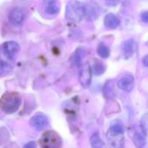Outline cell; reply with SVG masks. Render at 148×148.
Returning a JSON list of instances; mask_svg holds the SVG:
<instances>
[{"instance_id":"obj_10","label":"cell","mask_w":148,"mask_h":148,"mask_svg":"<svg viewBox=\"0 0 148 148\" xmlns=\"http://www.w3.org/2000/svg\"><path fill=\"white\" fill-rule=\"evenodd\" d=\"M118 86L119 87V89L130 92L132 91L133 87H134V78L132 75H127L125 76L123 78H121L119 82H118Z\"/></svg>"},{"instance_id":"obj_8","label":"cell","mask_w":148,"mask_h":148,"mask_svg":"<svg viewBox=\"0 0 148 148\" xmlns=\"http://www.w3.org/2000/svg\"><path fill=\"white\" fill-rule=\"evenodd\" d=\"M92 67L90 66V64H85V66L81 69L80 72H79V83L81 84V86L85 88H87L90 86L91 82H92Z\"/></svg>"},{"instance_id":"obj_18","label":"cell","mask_w":148,"mask_h":148,"mask_svg":"<svg viewBox=\"0 0 148 148\" xmlns=\"http://www.w3.org/2000/svg\"><path fill=\"white\" fill-rule=\"evenodd\" d=\"M97 52H98V54L102 58H107L109 57V55H110V50H109V48L106 45H104V44L99 45L98 49H97Z\"/></svg>"},{"instance_id":"obj_6","label":"cell","mask_w":148,"mask_h":148,"mask_svg":"<svg viewBox=\"0 0 148 148\" xmlns=\"http://www.w3.org/2000/svg\"><path fill=\"white\" fill-rule=\"evenodd\" d=\"M9 18V22L13 25V26H21L23 25V23L25 22V14L24 10H22L21 8L16 7L13 8L8 16Z\"/></svg>"},{"instance_id":"obj_21","label":"cell","mask_w":148,"mask_h":148,"mask_svg":"<svg viewBox=\"0 0 148 148\" xmlns=\"http://www.w3.org/2000/svg\"><path fill=\"white\" fill-rule=\"evenodd\" d=\"M140 18H141V20L145 23V24H147L148 25V11H145L141 13L140 15Z\"/></svg>"},{"instance_id":"obj_14","label":"cell","mask_w":148,"mask_h":148,"mask_svg":"<svg viewBox=\"0 0 148 148\" xmlns=\"http://www.w3.org/2000/svg\"><path fill=\"white\" fill-rule=\"evenodd\" d=\"M90 144L92 148H107L106 143L102 140L99 132H94L90 138Z\"/></svg>"},{"instance_id":"obj_1","label":"cell","mask_w":148,"mask_h":148,"mask_svg":"<svg viewBox=\"0 0 148 148\" xmlns=\"http://www.w3.org/2000/svg\"><path fill=\"white\" fill-rule=\"evenodd\" d=\"M22 103V99L19 93L16 92H7L0 99V109L4 112L12 114L16 112Z\"/></svg>"},{"instance_id":"obj_13","label":"cell","mask_w":148,"mask_h":148,"mask_svg":"<svg viewBox=\"0 0 148 148\" xmlns=\"http://www.w3.org/2000/svg\"><path fill=\"white\" fill-rule=\"evenodd\" d=\"M45 2V12L48 15H56L58 13L60 7L58 4V0H44Z\"/></svg>"},{"instance_id":"obj_2","label":"cell","mask_w":148,"mask_h":148,"mask_svg":"<svg viewBox=\"0 0 148 148\" xmlns=\"http://www.w3.org/2000/svg\"><path fill=\"white\" fill-rule=\"evenodd\" d=\"M86 16V5L77 0L70 1L65 9V18L69 23L80 22Z\"/></svg>"},{"instance_id":"obj_9","label":"cell","mask_w":148,"mask_h":148,"mask_svg":"<svg viewBox=\"0 0 148 148\" xmlns=\"http://www.w3.org/2000/svg\"><path fill=\"white\" fill-rule=\"evenodd\" d=\"M132 139L133 141L134 145L137 148H143L146 144L145 134L143 132L141 128H138L136 126L133 127V132H132Z\"/></svg>"},{"instance_id":"obj_16","label":"cell","mask_w":148,"mask_h":148,"mask_svg":"<svg viewBox=\"0 0 148 148\" xmlns=\"http://www.w3.org/2000/svg\"><path fill=\"white\" fill-rule=\"evenodd\" d=\"M12 70V65L8 62L0 58V77L5 76Z\"/></svg>"},{"instance_id":"obj_15","label":"cell","mask_w":148,"mask_h":148,"mask_svg":"<svg viewBox=\"0 0 148 148\" xmlns=\"http://www.w3.org/2000/svg\"><path fill=\"white\" fill-rule=\"evenodd\" d=\"M86 56V51L82 48H79L77 49L75 54L73 56V63L76 66L79 67L82 64L83 59Z\"/></svg>"},{"instance_id":"obj_5","label":"cell","mask_w":148,"mask_h":148,"mask_svg":"<svg viewBox=\"0 0 148 148\" xmlns=\"http://www.w3.org/2000/svg\"><path fill=\"white\" fill-rule=\"evenodd\" d=\"M20 49L19 45L15 41H7L2 45L0 48V52L8 60H14L17 54L18 53Z\"/></svg>"},{"instance_id":"obj_11","label":"cell","mask_w":148,"mask_h":148,"mask_svg":"<svg viewBox=\"0 0 148 148\" xmlns=\"http://www.w3.org/2000/svg\"><path fill=\"white\" fill-rule=\"evenodd\" d=\"M121 50H122V52H123V55L125 56V58H131L135 53V51H136L135 41L132 38L125 41L122 44Z\"/></svg>"},{"instance_id":"obj_19","label":"cell","mask_w":148,"mask_h":148,"mask_svg":"<svg viewBox=\"0 0 148 148\" xmlns=\"http://www.w3.org/2000/svg\"><path fill=\"white\" fill-rule=\"evenodd\" d=\"M106 71V65L102 62H97L92 67V71L96 76H99L103 74Z\"/></svg>"},{"instance_id":"obj_7","label":"cell","mask_w":148,"mask_h":148,"mask_svg":"<svg viewBox=\"0 0 148 148\" xmlns=\"http://www.w3.org/2000/svg\"><path fill=\"white\" fill-rule=\"evenodd\" d=\"M30 124L35 130L40 132V131H43L48 125L49 120L45 114L38 112L31 118Z\"/></svg>"},{"instance_id":"obj_4","label":"cell","mask_w":148,"mask_h":148,"mask_svg":"<svg viewBox=\"0 0 148 148\" xmlns=\"http://www.w3.org/2000/svg\"><path fill=\"white\" fill-rule=\"evenodd\" d=\"M40 145L42 148H61L62 139L56 132L47 131L40 138Z\"/></svg>"},{"instance_id":"obj_24","label":"cell","mask_w":148,"mask_h":148,"mask_svg":"<svg viewBox=\"0 0 148 148\" xmlns=\"http://www.w3.org/2000/svg\"><path fill=\"white\" fill-rule=\"evenodd\" d=\"M142 63H143V64L145 67H148V55H146V56L144 57V58L142 60Z\"/></svg>"},{"instance_id":"obj_23","label":"cell","mask_w":148,"mask_h":148,"mask_svg":"<svg viewBox=\"0 0 148 148\" xmlns=\"http://www.w3.org/2000/svg\"><path fill=\"white\" fill-rule=\"evenodd\" d=\"M24 148H37V144L35 141H30L25 145Z\"/></svg>"},{"instance_id":"obj_22","label":"cell","mask_w":148,"mask_h":148,"mask_svg":"<svg viewBox=\"0 0 148 148\" xmlns=\"http://www.w3.org/2000/svg\"><path fill=\"white\" fill-rule=\"evenodd\" d=\"M122 0H106V2L107 3L108 5H111V6H116L118 5Z\"/></svg>"},{"instance_id":"obj_3","label":"cell","mask_w":148,"mask_h":148,"mask_svg":"<svg viewBox=\"0 0 148 148\" xmlns=\"http://www.w3.org/2000/svg\"><path fill=\"white\" fill-rule=\"evenodd\" d=\"M106 138L110 148H124L125 137L123 125L119 123H113L106 133Z\"/></svg>"},{"instance_id":"obj_20","label":"cell","mask_w":148,"mask_h":148,"mask_svg":"<svg viewBox=\"0 0 148 148\" xmlns=\"http://www.w3.org/2000/svg\"><path fill=\"white\" fill-rule=\"evenodd\" d=\"M140 128L145 136H148V113H145L140 119Z\"/></svg>"},{"instance_id":"obj_17","label":"cell","mask_w":148,"mask_h":148,"mask_svg":"<svg viewBox=\"0 0 148 148\" xmlns=\"http://www.w3.org/2000/svg\"><path fill=\"white\" fill-rule=\"evenodd\" d=\"M103 93L106 99H112V97L113 95V86H112V82L111 80H108L106 83V85L103 88Z\"/></svg>"},{"instance_id":"obj_12","label":"cell","mask_w":148,"mask_h":148,"mask_svg":"<svg viewBox=\"0 0 148 148\" xmlns=\"http://www.w3.org/2000/svg\"><path fill=\"white\" fill-rule=\"evenodd\" d=\"M120 24L119 18L113 13H108L104 19V25L107 29H116Z\"/></svg>"}]
</instances>
